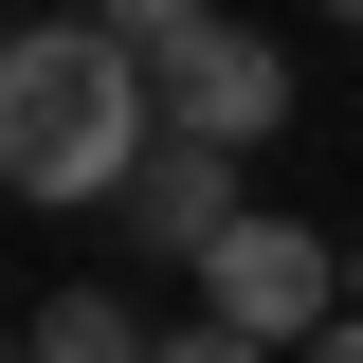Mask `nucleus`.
<instances>
[{
	"instance_id": "1",
	"label": "nucleus",
	"mask_w": 363,
	"mask_h": 363,
	"mask_svg": "<svg viewBox=\"0 0 363 363\" xmlns=\"http://www.w3.org/2000/svg\"><path fill=\"white\" fill-rule=\"evenodd\" d=\"M145 145H164V73L109 18H18L0 37V182L18 200H128Z\"/></svg>"
},
{
	"instance_id": "2",
	"label": "nucleus",
	"mask_w": 363,
	"mask_h": 363,
	"mask_svg": "<svg viewBox=\"0 0 363 363\" xmlns=\"http://www.w3.org/2000/svg\"><path fill=\"white\" fill-rule=\"evenodd\" d=\"M200 291H218V327H272V345H309V327H345V255L291 218H236L218 255H200Z\"/></svg>"
},
{
	"instance_id": "3",
	"label": "nucleus",
	"mask_w": 363,
	"mask_h": 363,
	"mask_svg": "<svg viewBox=\"0 0 363 363\" xmlns=\"http://www.w3.org/2000/svg\"><path fill=\"white\" fill-rule=\"evenodd\" d=\"M145 73H164V128H200V145H272V128H291V55H272V37H236V18L164 37Z\"/></svg>"
},
{
	"instance_id": "4",
	"label": "nucleus",
	"mask_w": 363,
	"mask_h": 363,
	"mask_svg": "<svg viewBox=\"0 0 363 363\" xmlns=\"http://www.w3.org/2000/svg\"><path fill=\"white\" fill-rule=\"evenodd\" d=\"M109 218H128L145 255H182V272H200V255L236 236V145H200V128H164V145L128 164V200H109Z\"/></svg>"
},
{
	"instance_id": "5",
	"label": "nucleus",
	"mask_w": 363,
	"mask_h": 363,
	"mask_svg": "<svg viewBox=\"0 0 363 363\" xmlns=\"http://www.w3.org/2000/svg\"><path fill=\"white\" fill-rule=\"evenodd\" d=\"M18 363H164V327H128L109 291H37L18 309Z\"/></svg>"
},
{
	"instance_id": "6",
	"label": "nucleus",
	"mask_w": 363,
	"mask_h": 363,
	"mask_svg": "<svg viewBox=\"0 0 363 363\" xmlns=\"http://www.w3.org/2000/svg\"><path fill=\"white\" fill-rule=\"evenodd\" d=\"M91 18H109V37H128V55H164V37H200L218 0H91Z\"/></svg>"
},
{
	"instance_id": "7",
	"label": "nucleus",
	"mask_w": 363,
	"mask_h": 363,
	"mask_svg": "<svg viewBox=\"0 0 363 363\" xmlns=\"http://www.w3.org/2000/svg\"><path fill=\"white\" fill-rule=\"evenodd\" d=\"M164 363H291L272 327H164Z\"/></svg>"
},
{
	"instance_id": "8",
	"label": "nucleus",
	"mask_w": 363,
	"mask_h": 363,
	"mask_svg": "<svg viewBox=\"0 0 363 363\" xmlns=\"http://www.w3.org/2000/svg\"><path fill=\"white\" fill-rule=\"evenodd\" d=\"M309 363H363V327H309Z\"/></svg>"
},
{
	"instance_id": "9",
	"label": "nucleus",
	"mask_w": 363,
	"mask_h": 363,
	"mask_svg": "<svg viewBox=\"0 0 363 363\" xmlns=\"http://www.w3.org/2000/svg\"><path fill=\"white\" fill-rule=\"evenodd\" d=\"M327 18H363V0H327Z\"/></svg>"
},
{
	"instance_id": "10",
	"label": "nucleus",
	"mask_w": 363,
	"mask_h": 363,
	"mask_svg": "<svg viewBox=\"0 0 363 363\" xmlns=\"http://www.w3.org/2000/svg\"><path fill=\"white\" fill-rule=\"evenodd\" d=\"M345 272H363V255H345Z\"/></svg>"
}]
</instances>
